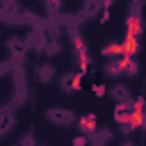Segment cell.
<instances>
[{
  "mask_svg": "<svg viewBox=\"0 0 146 146\" xmlns=\"http://www.w3.org/2000/svg\"><path fill=\"white\" fill-rule=\"evenodd\" d=\"M48 121H52L55 125H71L75 121V112L73 110H66V107H50L46 112Z\"/></svg>",
  "mask_w": 146,
  "mask_h": 146,
  "instance_id": "1",
  "label": "cell"
},
{
  "mask_svg": "<svg viewBox=\"0 0 146 146\" xmlns=\"http://www.w3.org/2000/svg\"><path fill=\"white\" fill-rule=\"evenodd\" d=\"M80 73H64L62 78H59V87L66 91V94H71V91H78L80 89Z\"/></svg>",
  "mask_w": 146,
  "mask_h": 146,
  "instance_id": "2",
  "label": "cell"
},
{
  "mask_svg": "<svg viewBox=\"0 0 146 146\" xmlns=\"http://www.w3.org/2000/svg\"><path fill=\"white\" fill-rule=\"evenodd\" d=\"M110 96L121 105V103H130V87L128 84H114L110 89Z\"/></svg>",
  "mask_w": 146,
  "mask_h": 146,
  "instance_id": "3",
  "label": "cell"
},
{
  "mask_svg": "<svg viewBox=\"0 0 146 146\" xmlns=\"http://www.w3.org/2000/svg\"><path fill=\"white\" fill-rule=\"evenodd\" d=\"M103 71H105V75H107V78H119V75H123V59L119 57V59L107 62Z\"/></svg>",
  "mask_w": 146,
  "mask_h": 146,
  "instance_id": "4",
  "label": "cell"
},
{
  "mask_svg": "<svg viewBox=\"0 0 146 146\" xmlns=\"http://www.w3.org/2000/svg\"><path fill=\"white\" fill-rule=\"evenodd\" d=\"M52 78H55V66H50V64H41V66L36 68V80H39V82L46 84V82H50Z\"/></svg>",
  "mask_w": 146,
  "mask_h": 146,
  "instance_id": "5",
  "label": "cell"
},
{
  "mask_svg": "<svg viewBox=\"0 0 146 146\" xmlns=\"http://www.w3.org/2000/svg\"><path fill=\"white\" fill-rule=\"evenodd\" d=\"M80 130H82L84 137L94 135V132H96V119H94L91 114H84V116L80 119Z\"/></svg>",
  "mask_w": 146,
  "mask_h": 146,
  "instance_id": "6",
  "label": "cell"
},
{
  "mask_svg": "<svg viewBox=\"0 0 146 146\" xmlns=\"http://www.w3.org/2000/svg\"><path fill=\"white\" fill-rule=\"evenodd\" d=\"M121 59H123V75L135 78L137 71H139V64L135 62V57H121Z\"/></svg>",
  "mask_w": 146,
  "mask_h": 146,
  "instance_id": "7",
  "label": "cell"
},
{
  "mask_svg": "<svg viewBox=\"0 0 146 146\" xmlns=\"http://www.w3.org/2000/svg\"><path fill=\"white\" fill-rule=\"evenodd\" d=\"M103 55L105 57H110V59H119V55H123V50H121V43H107V46H103Z\"/></svg>",
  "mask_w": 146,
  "mask_h": 146,
  "instance_id": "8",
  "label": "cell"
},
{
  "mask_svg": "<svg viewBox=\"0 0 146 146\" xmlns=\"http://www.w3.org/2000/svg\"><path fill=\"white\" fill-rule=\"evenodd\" d=\"M9 125H14V114H2V119H0V135L9 132L11 130Z\"/></svg>",
  "mask_w": 146,
  "mask_h": 146,
  "instance_id": "9",
  "label": "cell"
},
{
  "mask_svg": "<svg viewBox=\"0 0 146 146\" xmlns=\"http://www.w3.org/2000/svg\"><path fill=\"white\" fill-rule=\"evenodd\" d=\"M7 48H9L11 52H16V55H18V50L23 48V41H21L18 36H11V39H7Z\"/></svg>",
  "mask_w": 146,
  "mask_h": 146,
  "instance_id": "10",
  "label": "cell"
},
{
  "mask_svg": "<svg viewBox=\"0 0 146 146\" xmlns=\"http://www.w3.org/2000/svg\"><path fill=\"white\" fill-rule=\"evenodd\" d=\"M46 52H48L50 57L59 55V52H62V46H59V41H57V39H55V41H50V43H48V48H46Z\"/></svg>",
  "mask_w": 146,
  "mask_h": 146,
  "instance_id": "11",
  "label": "cell"
},
{
  "mask_svg": "<svg viewBox=\"0 0 146 146\" xmlns=\"http://www.w3.org/2000/svg\"><path fill=\"white\" fill-rule=\"evenodd\" d=\"M18 146H36V144H34V137H32V135L27 132V135H25V137H23V139L18 141Z\"/></svg>",
  "mask_w": 146,
  "mask_h": 146,
  "instance_id": "12",
  "label": "cell"
},
{
  "mask_svg": "<svg viewBox=\"0 0 146 146\" xmlns=\"http://www.w3.org/2000/svg\"><path fill=\"white\" fill-rule=\"evenodd\" d=\"M73 146H89V137H84V135L75 137V139H73Z\"/></svg>",
  "mask_w": 146,
  "mask_h": 146,
  "instance_id": "13",
  "label": "cell"
},
{
  "mask_svg": "<svg viewBox=\"0 0 146 146\" xmlns=\"http://www.w3.org/2000/svg\"><path fill=\"white\" fill-rule=\"evenodd\" d=\"M103 94H105V87L98 84V87H96V96H103Z\"/></svg>",
  "mask_w": 146,
  "mask_h": 146,
  "instance_id": "14",
  "label": "cell"
},
{
  "mask_svg": "<svg viewBox=\"0 0 146 146\" xmlns=\"http://www.w3.org/2000/svg\"><path fill=\"white\" fill-rule=\"evenodd\" d=\"M121 146H135V144H132V141H123Z\"/></svg>",
  "mask_w": 146,
  "mask_h": 146,
  "instance_id": "15",
  "label": "cell"
},
{
  "mask_svg": "<svg viewBox=\"0 0 146 146\" xmlns=\"http://www.w3.org/2000/svg\"><path fill=\"white\" fill-rule=\"evenodd\" d=\"M16 146H18V144H16Z\"/></svg>",
  "mask_w": 146,
  "mask_h": 146,
  "instance_id": "16",
  "label": "cell"
}]
</instances>
